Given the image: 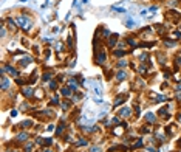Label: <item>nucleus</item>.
<instances>
[{
    "mask_svg": "<svg viewBox=\"0 0 181 152\" xmlns=\"http://www.w3.org/2000/svg\"><path fill=\"white\" fill-rule=\"evenodd\" d=\"M16 22H17L19 28H22L23 31H29L33 28V20L28 16H19L16 17Z\"/></svg>",
    "mask_w": 181,
    "mask_h": 152,
    "instance_id": "nucleus-1",
    "label": "nucleus"
},
{
    "mask_svg": "<svg viewBox=\"0 0 181 152\" xmlns=\"http://www.w3.org/2000/svg\"><path fill=\"white\" fill-rule=\"evenodd\" d=\"M20 92H22V95H23L25 98H33L34 95H36V90H34L33 87H29V85L22 87V89H20Z\"/></svg>",
    "mask_w": 181,
    "mask_h": 152,
    "instance_id": "nucleus-2",
    "label": "nucleus"
},
{
    "mask_svg": "<svg viewBox=\"0 0 181 152\" xmlns=\"http://www.w3.org/2000/svg\"><path fill=\"white\" fill-rule=\"evenodd\" d=\"M11 87V81L8 79V76L5 73H2V92H6V90H9Z\"/></svg>",
    "mask_w": 181,
    "mask_h": 152,
    "instance_id": "nucleus-3",
    "label": "nucleus"
},
{
    "mask_svg": "<svg viewBox=\"0 0 181 152\" xmlns=\"http://www.w3.org/2000/svg\"><path fill=\"white\" fill-rule=\"evenodd\" d=\"M105 59H107L105 51H99V53H98V56L95 58V62L98 64V65H104V64H105Z\"/></svg>",
    "mask_w": 181,
    "mask_h": 152,
    "instance_id": "nucleus-4",
    "label": "nucleus"
},
{
    "mask_svg": "<svg viewBox=\"0 0 181 152\" xmlns=\"http://www.w3.org/2000/svg\"><path fill=\"white\" fill-rule=\"evenodd\" d=\"M68 87L73 90V92H78L79 90V82H78V76L76 78H70L68 79Z\"/></svg>",
    "mask_w": 181,
    "mask_h": 152,
    "instance_id": "nucleus-5",
    "label": "nucleus"
},
{
    "mask_svg": "<svg viewBox=\"0 0 181 152\" xmlns=\"http://www.w3.org/2000/svg\"><path fill=\"white\" fill-rule=\"evenodd\" d=\"M127 71L125 70H118V73L115 75V79H116V82H122V81H125L127 79Z\"/></svg>",
    "mask_w": 181,
    "mask_h": 152,
    "instance_id": "nucleus-6",
    "label": "nucleus"
},
{
    "mask_svg": "<svg viewBox=\"0 0 181 152\" xmlns=\"http://www.w3.org/2000/svg\"><path fill=\"white\" fill-rule=\"evenodd\" d=\"M118 115L121 116V118H130V116H132V110L129 107H122V109H119Z\"/></svg>",
    "mask_w": 181,
    "mask_h": 152,
    "instance_id": "nucleus-7",
    "label": "nucleus"
},
{
    "mask_svg": "<svg viewBox=\"0 0 181 152\" xmlns=\"http://www.w3.org/2000/svg\"><path fill=\"white\" fill-rule=\"evenodd\" d=\"M28 138H29L28 132H19L17 137H16V140H17L19 143H26V141H28Z\"/></svg>",
    "mask_w": 181,
    "mask_h": 152,
    "instance_id": "nucleus-8",
    "label": "nucleus"
},
{
    "mask_svg": "<svg viewBox=\"0 0 181 152\" xmlns=\"http://www.w3.org/2000/svg\"><path fill=\"white\" fill-rule=\"evenodd\" d=\"M116 42H118V34H111L109 39H107V45H109L110 48H113L115 45H116Z\"/></svg>",
    "mask_w": 181,
    "mask_h": 152,
    "instance_id": "nucleus-9",
    "label": "nucleus"
},
{
    "mask_svg": "<svg viewBox=\"0 0 181 152\" xmlns=\"http://www.w3.org/2000/svg\"><path fill=\"white\" fill-rule=\"evenodd\" d=\"M124 102H125V95H118L116 100H115V102H113V107H118V106L124 104Z\"/></svg>",
    "mask_w": 181,
    "mask_h": 152,
    "instance_id": "nucleus-10",
    "label": "nucleus"
},
{
    "mask_svg": "<svg viewBox=\"0 0 181 152\" xmlns=\"http://www.w3.org/2000/svg\"><path fill=\"white\" fill-rule=\"evenodd\" d=\"M71 93H74V92H73V90H71L68 85H65V87H62V89H60V95H62V96H65V98L71 96Z\"/></svg>",
    "mask_w": 181,
    "mask_h": 152,
    "instance_id": "nucleus-11",
    "label": "nucleus"
},
{
    "mask_svg": "<svg viewBox=\"0 0 181 152\" xmlns=\"http://www.w3.org/2000/svg\"><path fill=\"white\" fill-rule=\"evenodd\" d=\"M6 24H8V28H9V31H16V30H17V22H14L13 20V19H6Z\"/></svg>",
    "mask_w": 181,
    "mask_h": 152,
    "instance_id": "nucleus-12",
    "label": "nucleus"
},
{
    "mask_svg": "<svg viewBox=\"0 0 181 152\" xmlns=\"http://www.w3.org/2000/svg\"><path fill=\"white\" fill-rule=\"evenodd\" d=\"M144 120H145V123H150V124H153L156 121V116L153 115L152 112H147L145 113V116H144Z\"/></svg>",
    "mask_w": 181,
    "mask_h": 152,
    "instance_id": "nucleus-13",
    "label": "nucleus"
},
{
    "mask_svg": "<svg viewBox=\"0 0 181 152\" xmlns=\"http://www.w3.org/2000/svg\"><path fill=\"white\" fill-rule=\"evenodd\" d=\"M158 115H160L161 118H164V120H169V118H170V115L167 113V107L160 109V110H158Z\"/></svg>",
    "mask_w": 181,
    "mask_h": 152,
    "instance_id": "nucleus-14",
    "label": "nucleus"
},
{
    "mask_svg": "<svg viewBox=\"0 0 181 152\" xmlns=\"http://www.w3.org/2000/svg\"><path fill=\"white\" fill-rule=\"evenodd\" d=\"M51 78H53V71H51V70H48V71H45V73H42V81L50 82V81H51Z\"/></svg>",
    "mask_w": 181,
    "mask_h": 152,
    "instance_id": "nucleus-15",
    "label": "nucleus"
},
{
    "mask_svg": "<svg viewBox=\"0 0 181 152\" xmlns=\"http://www.w3.org/2000/svg\"><path fill=\"white\" fill-rule=\"evenodd\" d=\"M127 65H129V61H127V59H124V58H122V59H119L118 62H116V67L119 68V70H122V68H125Z\"/></svg>",
    "mask_w": 181,
    "mask_h": 152,
    "instance_id": "nucleus-16",
    "label": "nucleus"
},
{
    "mask_svg": "<svg viewBox=\"0 0 181 152\" xmlns=\"http://www.w3.org/2000/svg\"><path fill=\"white\" fill-rule=\"evenodd\" d=\"M73 104V101H70V100H65V101H60V109H62V110H68V109H70V106Z\"/></svg>",
    "mask_w": 181,
    "mask_h": 152,
    "instance_id": "nucleus-17",
    "label": "nucleus"
},
{
    "mask_svg": "<svg viewBox=\"0 0 181 152\" xmlns=\"http://www.w3.org/2000/svg\"><path fill=\"white\" fill-rule=\"evenodd\" d=\"M31 62H33V59L29 58V56H25V58L20 59V62H19V64H20V67H26L28 64H31Z\"/></svg>",
    "mask_w": 181,
    "mask_h": 152,
    "instance_id": "nucleus-18",
    "label": "nucleus"
},
{
    "mask_svg": "<svg viewBox=\"0 0 181 152\" xmlns=\"http://www.w3.org/2000/svg\"><path fill=\"white\" fill-rule=\"evenodd\" d=\"M125 53L127 51H124V50H115L113 51V56H115V58H118V59H122V58H125Z\"/></svg>",
    "mask_w": 181,
    "mask_h": 152,
    "instance_id": "nucleus-19",
    "label": "nucleus"
},
{
    "mask_svg": "<svg viewBox=\"0 0 181 152\" xmlns=\"http://www.w3.org/2000/svg\"><path fill=\"white\" fill-rule=\"evenodd\" d=\"M142 144H144V143H142V138H138L136 141H135V143L132 144V149H133V151L139 149V147H142Z\"/></svg>",
    "mask_w": 181,
    "mask_h": 152,
    "instance_id": "nucleus-20",
    "label": "nucleus"
},
{
    "mask_svg": "<svg viewBox=\"0 0 181 152\" xmlns=\"http://www.w3.org/2000/svg\"><path fill=\"white\" fill-rule=\"evenodd\" d=\"M37 79H39V71H37V70H34L33 71V75H31V78H29V84H34V82H36L37 81Z\"/></svg>",
    "mask_w": 181,
    "mask_h": 152,
    "instance_id": "nucleus-21",
    "label": "nucleus"
},
{
    "mask_svg": "<svg viewBox=\"0 0 181 152\" xmlns=\"http://www.w3.org/2000/svg\"><path fill=\"white\" fill-rule=\"evenodd\" d=\"M34 144H36V143H33V141H26V143H25V147H23V151H25V152H33V147H34Z\"/></svg>",
    "mask_w": 181,
    "mask_h": 152,
    "instance_id": "nucleus-22",
    "label": "nucleus"
},
{
    "mask_svg": "<svg viewBox=\"0 0 181 152\" xmlns=\"http://www.w3.org/2000/svg\"><path fill=\"white\" fill-rule=\"evenodd\" d=\"M65 132V124L62 123V124H59V126L56 127V137H59V135H62Z\"/></svg>",
    "mask_w": 181,
    "mask_h": 152,
    "instance_id": "nucleus-23",
    "label": "nucleus"
},
{
    "mask_svg": "<svg viewBox=\"0 0 181 152\" xmlns=\"http://www.w3.org/2000/svg\"><path fill=\"white\" fill-rule=\"evenodd\" d=\"M22 129H26V127H29V126H33V121L31 120H25V121H22L20 124H19Z\"/></svg>",
    "mask_w": 181,
    "mask_h": 152,
    "instance_id": "nucleus-24",
    "label": "nucleus"
},
{
    "mask_svg": "<svg viewBox=\"0 0 181 152\" xmlns=\"http://www.w3.org/2000/svg\"><path fill=\"white\" fill-rule=\"evenodd\" d=\"M125 42L129 44L130 47H136V45H138V44H136V39L133 40V37H127V39H125Z\"/></svg>",
    "mask_w": 181,
    "mask_h": 152,
    "instance_id": "nucleus-25",
    "label": "nucleus"
},
{
    "mask_svg": "<svg viewBox=\"0 0 181 152\" xmlns=\"http://www.w3.org/2000/svg\"><path fill=\"white\" fill-rule=\"evenodd\" d=\"M56 50L59 51V53H62V51L65 50V45H64V42H56Z\"/></svg>",
    "mask_w": 181,
    "mask_h": 152,
    "instance_id": "nucleus-26",
    "label": "nucleus"
},
{
    "mask_svg": "<svg viewBox=\"0 0 181 152\" xmlns=\"http://www.w3.org/2000/svg\"><path fill=\"white\" fill-rule=\"evenodd\" d=\"M48 87H50V90H56V87H57V81H50L48 82Z\"/></svg>",
    "mask_w": 181,
    "mask_h": 152,
    "instance_id": "nucleus-27",
    "label": "nucleus"
},
{
    "mask_svg": "<svg viewBox=\"0 0 181 152\" xmlns=\"http://www.w3.org/2000/svg\"><path fill=\"white\" fill-rule=\"evenodd\" d=\"M164 44L167 45V47H175V45H176V40H169V39H164Z\"/></svg>",
    "mask_w": 181,
    "mask_h": 152,
    "instance_id": "nucleus-28",
    "label": "nucleus"
},
{
    "mask_svg": "<svg viewBox=\"0 0 181 152\" xmlns=\"http://www.w3.org/2000/svg\"><path fill=\"white\" fill-rule=\"evenodd\" d=\"M88 144V141L85 138H80V140H78V143H76V146H87Z\"/></svg>",
    "mask_w": 181,
    "mask_h": 152,
    "instance_id": "nucleus-29",
    "label": "nucleus"
},
{
    "mask_svg": "<svg viewBox=\"0 0 181 152\" xmlns=\"http://www.w3.org/2000/svg\"><path fill=\"white\" fill-rule=\"evenodd\" d=\"M51 144H53V138H50V137H48V138H44V146H51Z\"/></svg>",
    "mask_w": 181,
    "mask_h": 152,
    "instance_id": "nucleus-30",
    "label": "nucleus"
},
{
    "mask_svg": "<svg viewBox=\"0 0 181 152\" xmlns=\"http://www.w3.org/2000/svg\"><path fill=\"white\" fill-rule=\"evenodd\" d=\"M141 132H142V134H150V132H152V129L149 127V124H145L144 127H141Z\"/></svg>",
    "mask_w": 181,
    "mask_h": 152,
    "instance_id": "nucleus-31",
    "label": "nucleus"
},
{
    "mask_svg": "<svg viewBox=\"0 0 181 152\" xmlns=\"http://www.w3.org/2000/svg\"><path fill=\"white\" fill-rule=\"evenodd\" d=\"M51 104H53V106H57V104H60V102H59V96H57V95H54V96L51 98Z\"/></svg>",
    "mask_w": 181,
    "mask_h": 152,
    "instance_id": "nucleus-32",
    "label": "nucleus"
},
{
    "mask_svg": "<svg viewBox=\"0 0 181 152\" xmlns=\"http://www.w3.org/2000/svg\"><path fill=\"white\" fill-rule=\"evenodd\" d=\"M125 25H127V28H133V26H135V22H133V20H130V19H127Z\"/></svg>",
    "mask_w": 181,
    "mask_h": 152,
    "instance_id": "nucleus-33",
    "label": "nucleus"
},
{
    "mask_svg": "<svg viewBox=\"0 0 181 152\" xmlns=\"http://www.w3.org/2000/svg\"><path fill=\"white\" fill-rule=\"evenodd\" d=\"M6 37V26L5 24H2V39H5Z\"/></svg>",
    "mask_w": 181,
    "mask_h": 152,
    "instance_id": "nucleus-34",
    "label": "nucleus"
},
{
    "mask_svg": "<svg viewBox=\"0 0 181 152\" xmlns=\"http://www.w3.org/2000/svg\"><path fill=\"white\" fill-rule=\"evenodd\" d=\"M111 9L118 11V13H122V14H125V9H124V8H118V6H111Z\"/></svg>",
    "mask_w": 181,
    "mask_h": 152,
    "instance_id": "nucleus-35",
    "label": "nucleus"
},
{
    "mask_svg": "<svg viewBox=\"0 0 181 152\" xmlns=\"http://www.w3.org/2000/svg\"><path fill=\"white\" fill-rule=\"evenodd\" d=\"M180 3V0H169V6H176Z\"/></svg>",
    "mask_w": 181,
    "mask_h": 152,
    "instance_id": "nucleus-36",
    "label": "nucleus"
},
{
    "mask_svg": "<svg viewBox=\"0 0 181 152\" xmlns=\"http://www.w3.org/2000/svg\"><path fill=\"white\" fill-rule=\"evenodd\" d=\"M90 152H102V149H101L99 146H93V147L90 149Z\"/></svg>",
    "mask_w": 181,
    "mask_h": 152,
    "instance_id": "nucleus-37",
    "label": "nucleus"
},
{
    "mask_svg": "<svg viewBox=\"0 0 181 152\" xmlns=\"http://www.w3.org/2000/svg\"><path fill=\"white\" fill-rule=\"evenodd\" d=\"M73 47H74V40H71V37H68V48L71 50Z\"/></svg>",
    "mask_w": 181,
    "mask_h": 152,
    "instance_id": "nucleus-38",
    "label": "nucleus"
},
{
    "mask_svg": "<svg viewBox=\"0 0 181 152\" xmlns=\"http://www.w3.org/2000/svg\"><path fill=\"white\" fill-rule=\"evenodd\" d=\"M175 64L178 67H181V56H176V58H175Z\"/></svg>",
    "mask_w": 181,
    "mask_h": 152,
    "instance_id": "nucleus-39",
    "label": "nucleus"
},
{
    "mask_svg": "<svg viewBox=\"0 0 181 152\" xmlns=\"http://www.w3.org/2000/svg\"><path fill=\"white\" fill-rule=\"evenodd\" d=\"M53 129H54V124H48V126L45 127V130H47V132H51Z\"/></svg>",
    "mask_w": 181,
    "mask_h": 152,
    "instance_id": "nucleus-40",
    "label": "nucleus"
},
{
    "mask_svg": "<svg viewBox=\"0 0 181 152\" xmlns=\"http://www.w3.org/2000/svg\"><path fill=\"white\" fill-rule=\"evenodd\" d=\"M50 56H51V50L47 48V50H45V58H50Z\"/></svg>",
    "mask_w": 181,
    "mask_h": 152,
    "instance_id": "nucleus-41",
    "label": "nucleus"
},
{
    "mask_svg": "<svg viewBox=\"0 0 181 152\" xmlns=\"http://www.w3.org/2000/svg\"><path fill=\"white\" fill-rule=\"evenodd\" d=\"M65 141H68V143L71 141V134H67V135H65Z\"/></svg>",
    "mask_w": 181,
    "mask_h": 152,
    "instance_id": "nucleus-42",
    "label": "nucleus"
},
{
    "mask_svg": "<svg viewBox=\"0 0 181 152\" xmlns=\"http://www.w3.org/2000/svg\"><path fill=\"white\" fill-rule=\"evenodd\" d=\"M176 101H178V102H181V93H176Z\"/></svg>",
    "mask_w": 181,
    "mask_h": 152,
    "instance_id": "nucleus-43",
    "label": "nucleus"
},
{
    "mask_svg": "<svg viewBox=\"0 0 181 152\" xmlns=\"http://www.w3.org/2000/svg\"><path fill=\"white\" fill-rule=\"evenodd\" d=\"M175 90H176V92H181V84L176 85V89H175Z\"/></svg>",
    "mask_w": 181,
    "mask_h": 152,
    "instance_id": "nucleus-44",
    "label": "nucleus"
},
{
    "mask_svg": "<svg viewBox=\"0 0 181 152\" xmlns=\"http://www.w3.org/2000/svg\"><path fill=\"white\" fill-rule=\"evenodd\" d=\"M175 37H178V39H181V33H175Z\"/></svg>",
    "mask_w": 181,
    "mask_h": 152,
    "instance_id": "nucleus-45",
    "label": "nucleus"
},
{
    "mask_svg": "<svg viewBox=\"0 0 181 152\" xmlns=\"http://www.w3.org/2000/svg\"><path fill=\"white\" fill-rule=\"evenodd\" d=\"M178 121H180V123H181V112L178 113Z\"/></svg>",
    "mask_w": 181,
    "mask_h": 152,
    "instance_id": "nucleus-46",
    "label": "nucleus"
},
{
    "mask_svg": "<svg viewBox=\"0 0 181 152\" xmlns=\"http://www.w3.org/2000/svg\"><path fill=\"white\" fill-rule=\"evenodd\" d=\"M11 152H22V151H19V149H14V151H11Z\"/></svg>",
    "mask_w": 181,
    "mask_h": 152,
    "instance_id": "nucleus-47",
    "label": "nucleus"
},
{
    "mask_svg": "<svg viewBox=\"0 0 181 152\" xmlns=\"http://www.w3.org/2000/svg\"><path fill=\"white\" fill-rule=\"evenodd\" d=\"M45 152H51V149H50V147H48V149H45Z\"/></svg>",
    "mask_w": 181,
    "mask_h": 152,
    "instance_id": "nucleus-48",
    "label": "nucleus"
},
{
    "mask_svg": "<svg viewBox=\"0 0 181 152\" xmlns=\"http://www.w3.org/2000/svg\"><path fill=\"white\" fill-rule=\"evenodd\" d=\"M178 146H181V138H180V141H178Z\"/></svg>",
    "mask_w": 181,
    "mask_h": 152,
    "instance_id": "nucleus-49",
    "label": "nucleus"
},
{
    "mask_svg": "<svg viewBox=\"0 0 181 152\" xmlns=\"http://www.w3.org/2000/svg\"><path fill=\"white\" fill-rule=\"evenodd\" d=\"M82 2H84V3H88V0H82Z\"/></svg>",
    "mask_w": 181,
    "mask_h": 152,
    "instance_id": "nucleus-50",
    "label": "nucleus"
}]
</instances>
